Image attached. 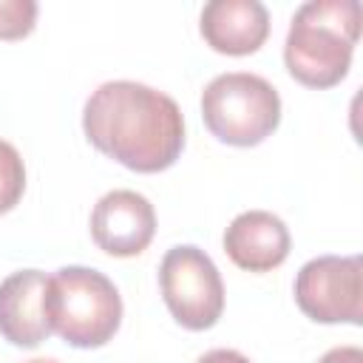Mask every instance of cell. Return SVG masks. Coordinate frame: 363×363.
<instances>
[{
    "mask_svg": "<svg viewBox=\"0 0 363 363\" xmlns=\"http://www.w3.org/2000/svg\"><path fill=\"white\" fill-rule=\"evenodd\" d=\"M48 275L17 269L0 284V335L20 349H34L51 335L45 312Z\"/></svg>",
    "mask_w": 363,
    "mask_h": 363,
    "instance_id": "obj_8",
    "label": "cell"
},
{
    "mask_svg": "<svg viewBox=\"0 0 363 363\" xmlns=\"http://www.w3.org/2000/svg\"><path fill=\"white\" fill-rule=\"evenodd\" d=\"M37 3L34 0H0V40H23L34 31Z\"/></svg>",
    "mask_w": 363,
    "mask_h": 363,
    "instance_id": "obj_12",
    "label": "cell"
},
{
    "mask_svg": "<svg viewBox=\"0 0 363 363\" xmlns=\"http://www.w3.org/2000/svg\"><path fill=\"white\" fill-rule=\"evenodd\" d=\"M23 190H26V164L17 147L0 139V216L14 210V204L23 199Z\"/></svg>",
    "mask_w": 363,
    "mask_h": 363,
    "instance_id": "obj_11",
    "label": "cell"
},
{
    "mask_svg": "<svg viewBox=\"0 0 363 363\" xmlns=\"http://www.w3.org/2000/svg\"><path fill=\"white\" fill-rule=\"evenodd\" d=\"M357 37V0H309L295 11L286 31V71L306 88H332L349 74Z\"/></svg>",
    "mask_w": 363,
    "mask_h": 363,
    "instance_id": "obj_2",
    "label": "cell"
},
{
    "mask_svg": "<svg viewBox=\"0 0 363 363\" xmlns=\"http://www.w3.org/2000/svg\"><path fill=\"white\" fill-rule=\"evenodd\" d=\"M318 363H363V349H357V346H337V349H329Z\"/></svg>",
    "mask_w": 363,
    "mask_h": 363,
    "instance_id": "obj_13",
    "label": "cell"
},
{
    "mask_svg": "<svg viewBox=\"0 0 363 363\" xmlns=\"http://www.w3.org/2000/svg\"><path fill=\"white\" fill-rule=\"evenodd\" d=\"M201 119L218 142L252 147L278 128L281 96L272 82L258 74H218L201 94Z\"/></svg>",
    "mask_w": 363,
    "mask_h": 363,
    "instance_id": "obj_4",
    "label": "cell"
},
{
    "mask_svg": "<svg viewBox=\"0 0 363 363\" xmlns=\"http://www.w3.org/2000/svg\"><path fill=\"white\" fill-rule=\"evenodd\" d=\"M196 363H250V357H244L235 349H213V352L201 354Z\"/></svg>",
    "mask_w": 363,
    "mask_h": 363,
    "instance_id": "obj_14",
    "label": "cell"
},
{
    "mask_svg": "<svg viewBox=\"0 0 363 363\" xmlns=\"http://www.w3.org/2000/svg\"><path fill=\"white\" fill-rule=\"evenodd\" d=\"M88 142L136 173H159L184 150V116L173 96L133 82H102L85 102Z\"/></svg>",
    "mask_w": 363,
    "mask_h": 363,
    "instance_id": "obj_1",
    "label": "cell"
},
{
    "mask_svg": "<svg viewBox=\"0 0 363 363\" xmlns=\"http://www.w3.org/2000/svg\"><path fill=\"white\" fill-rule=\"evenodd\" d=\"M45 312L51 335L68 346L99 349L122 323V298L108 275L91 267H62L48 275Z\"/></svg>",
    "mask_w": 363,
    "mask_h": 363,
    "instance_id": "obj_3",
    "label": "cell"
},
{
    "mask_svg": "<svg viewBox=\"0 0 363 363\" xmlns=\"http://www.w3.org/2000/svg\"><path fill=\"white\" fill-rule=\"evenodd\" d=\"M289 244L286 224L267 210L238 213L224 230V252L247 272H269L281 267L289 255Z\"/></svg>",
    "mask_w": 363,
    "mask_h": 363,
    "instance_id": "obj_10",
    "label": "cell"
},
{
    "mask_svg": "<svg viewBox=\"0 0 363 363\" xmlns=\"http://www.w3.org/2000/svg\"><path fill=\"white\" fill-rule=\"evenodd\" d=\"M199 31L213 51L247 57L269 37V11L258 0H213L201 9Z\"/></svg>",
    "mask_w": 363,
    "mask_h": 363,
    "instance_id": "obj_9",
    "label": "cell"
},
{
    "mask_svg": "<svg viewBox=\"0 0 363 363\" xmlns=\"http://www.w3.org/2000/svg\"><path fill=\"white\" fill-rule=\"evenodd\" d=\"M156 235L153 204L136 190H111L105 193L91 213V238L94 244L113 258H133Z\"/></svg>",
    "mask_w": 363,
    "mask_h": 363,
    "instance_id": "obj_7",
    "label": "cell"
},
{
    "mask_svg": "<svg viewBox=\"0 0 363 363\" xmlns=\"http://www.w3.org/2000/svg\"><path fill=\"white\" fill-rule=\"evenodd\" d=\"M28 363H57V360H45V357H37V360H28Z\"/></svg>",
    "mask_w": 363,
    "mask_h": 363,
    "instance_id": "obj_15",
    "label": "cell"
},
{
    "mask_svg": "<svg viewBox=\"0 0 363 363\" xmlns=\"http://www.w3.org/2000/svg\"><path fill=\"white\" fill-rule=\"evenodd\" d=\"M295 303L318 323L363 320L360 255H318L295 275Z\"/></svg>",
    "mask_w": 363,
    "mask_h": 363,
    "instance_id": "obj_6",
    "label": "cell"
},
{
    "mask_svg": "<svg viewBox=\"0 0 363 363\" xmlns=\"http://www.w3.org/2000/svg\"><path fill=\"white\" fill-rule=\"evenodd\" d=\"M159 286L179 326L201 332L218 323L224 312V284L204 250L193 244L167 250L159 267Z\"/></svg>",
    "mask_w": 363,
    "mask_h": 363,
    "instance_id": "obj_5",
    "label": "cell"
}]
</instances>
